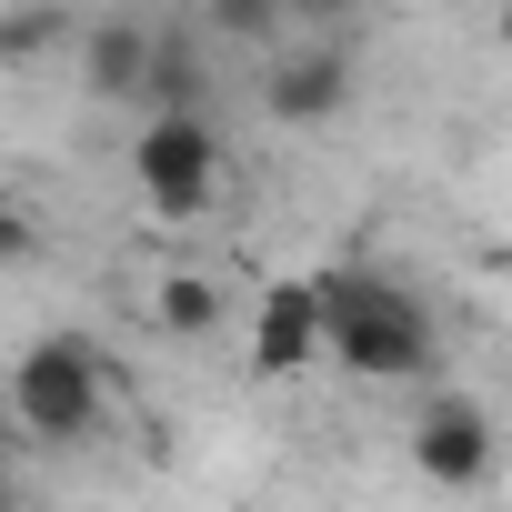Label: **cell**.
<instances>
[{
    "label": "cell",
    "mask_w": 512,
    "mask_h": 512,
    "mask_svg": "<svg viewBox=\"0 0 512 512\" xmlns=\"http://www.w3.org/2000/svg\"><path fill=\"white\" fill-rule=\"evenodd\" d=\"M81 41V11L71 0H11L0 11V71H41V61H61Z\"/></svg>",
    "instance_id": "9c48e42d"
},
{
    "label": "cell",
    "mask_w": 512,
    "mask_h": 512,
    "mask_svg": "<svg viewBox=\"0 0 512 512\" xmlns=\"http://www.w3.org/2000/svg\"><path fill=\"white\" fill-rule=\"evenodd\" d=\"M81 81L101 91V101H141V71H151V31L131 21V11H111V21H81Z\"/></svg>",
    "instance_id": "ba28073f"
},
{
    "label": "cell",
    "mask_w": 512,
    "mask_h": 512,
    "mask_svg": "<svg viewBox=\"0 0 512 512\" xmlns=\"http://www.w3.org/2000/svg\"><path fill=\"white\" fill-rule=\"evenodd\" d=\"M0 512H21V482H0Z\"/></svg>",
    "instance_id": "5bb4252c"
},
{
    "label": "cell",
    "mask_w": 512,
    "mask_h": 512,
    "mask_svg": "<svg viewBox=\"0 0 512 512\" xmlns=\"http://www.w3.org/2000/svg\"><path fill=\"white\" fill-rule=\"evenodd\" d=\"M141 121H171V111H211V51L191 31H151V71H141Z\"/></svg>",
    "instance_id": "52a82bcc"
},
{
    "label": "cell",
    "mask_w": 512,
    "mask_h": 512,
    "mask_svg": "<svg viewBox=\"0 0 512 512\" xmlns=\"http://www.w3.org/2000/svg\"><path fill=\"white\" fill-rule=\"evenodd\" d=\"M131 181L161 221H191L211 191H221V121L211 111H171V121H141L131 131Z\"/></svg>",
    "instance_id": "3957f363"
},
{
    "label": "cell",
    "mask_w": 512,
    "mask_h": 512,
    "mask_svg": "<svg viewBox=\"0 0 512 512\" xmlns=\"http://www.w3.org/2000/svg\"><path fill=\"white\" fill-rule=\"evenodd\" d=\"M0 262H41V221L21 201H0Z\"/></svg>",
    "instance_id": "4fadbf2b"
},
{
    "label": "cell",
    "mask_w": 512,
    "mask_h": 512,
    "mask_svg": "<svg viewBox=\"0 0 512 512\" xmlns=\"http://www.w3.org/2000/svg\"><path fill=\"white\" fill-rule=\"evenodd\" d=\"M502 51H512V0H502Z\"/></svg>",
    "instance_id": "2e32d148"
},
{
    "label": "cell",
    "mask_w": 512,
    "mask_h": 512,
    "mask_svg": "<svg viewBox=\"0 0 512 512\" xmlns=\"http://www.w3.org/2000/svg\"><path fill=\"white\" fill-rule=\"evenodd\" d=\"M11 412L41 452H81L111 412V352L81 342V332H41L21 362H11Z\"/></svg>",
    "instance_id": "7a4b0ae2"
},
{
    "label": "cell",
    "mask_w": 512,
    "mask_h": 512,
    "mask_svg": "<svg viewBox=\"0 0 512 512\" xmlns=\"http://www.w3.org/2000/svg\"><path fill=\"white\" fill-rule=\"evenodd\" d=\"M312 362H322V282H272L262 312H251V372L292 382Z\"/></svg>",
    "instance_id": "8992f818"
},
{
    "label": "cell",
    "mask_w": 512,
    "mask_h": 512,
    "mask_svg": "<svg viewBox=\"0 0 512 512\" xmlns=\"http://www.w3.org/2000/svg\"><path fill=\"white\" fill-rule=\"evenodd\" d=\"M412 472L442 482V492H472V482L492 472V412L462 402V392H432L422 422H412Z\"/></svg>",
    "instance_id": "5b68a950"
},
{
    "label": "cell",
    "mask_w": 512,
    "mask_h": 512,
    "mask_svg": "<svg viewBox=\"0 0 512 512\" xmlns=\"http://www.w3.org/2000/svg\"><path fill=\"white\" fill-rule=\"evenodd\" d=\"M0 482H11V432H0Z\"/></svg>",
    "instance_id": "9a60e30c"
},
{
    "label": "cell",
    "mask_w": 512,
    "mask_h": 512,
    "mask_svg": "<svg viewBox=\"0 0 512 512\" xmlns=\"http://www.w3.org/2000/svg\"><path fill=\"white\" fill-rule=\"evenodd\" d=\"M322 352L362 382H422L432 372V312L392 272H322Z\"/></svg>",
    "instance_id": "6da1fadb"
},
{
    "label": "cell",
    "mask_w": 512,
    "mask_h": 512,
    "mask_svg": "<svg viewBox=\"0 0 512 512\" xmlns=\"http://www.w3.org/2000/svg\"><path fill=\"white\" fill-rule=\"evenodd\" d=\"M221 51H282V0H201Z\"/></svg>",
    "instance_id": "8fae6325"
},
{
    "label": "cell",
    "mask_w": 512,
    "mask_h": 512,
    "mask_svg": "<svg viewBox=\"0 0 512 512\" xmlns=\"http://www.w3.org/2000/svg\"><path fill=\"white\" fill-rule=\"evenodd\" d=\"M151 312H161L171 342H211V332H221V282H211V272H161Z\"/></svg>",
    "instance_id": "30bf717a"
},
{
    "label": "cell",
    "mask_w": 512,
    "mask_h": 512,
    "mask_svg": "<svg viewBox=\"0 0 512 512\" xmlns=\"http://www.w3.org/2000/svg\"><path fill=\"white\" fill-rule=\"evenodd\" d=\"M352 41H302V51H282L272 71H262V111L272 121H292V131H322V121H342L352 111Z\"/></svg>",
    "instance_id": "277c9868"
},
{
    "label": "cell",
    "mask_w": 512,
    "mask_h": 512,
    "mask_svg": "<svg viewBox=\"0 0 512 512\" xmlns=\"http://www.w3.org/2000/svg\"><path fill=\"white\" fill-rule=\"evenodd\" d=\"M362 0H282V41H352Z\"/></svg>",
    "instance_id": "7c38bea8"
}]
</instances>
